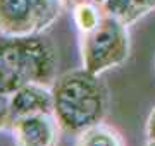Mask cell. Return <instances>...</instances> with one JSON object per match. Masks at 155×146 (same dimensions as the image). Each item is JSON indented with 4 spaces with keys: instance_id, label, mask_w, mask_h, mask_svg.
Masks as SVG:
<instances>
[{
    "instance_id": "cell-8",
    "label": "cell",
    "mask_w": 155,
    "mask_h": 146,
    "mask_svg": "<svg viewBox=\"0 0 155 146\" xmlns=\"http://www.w3.org/2000/svg\"><path fill=\"white\" fill-rule=\"evenodd\" d=\"M72 21L76 24L79 34H86L93 31L105 16L104 9L93 0H72L71 5Z\"/></svg>"
},
{
    "instance_id": "cell-5",
    "label": "cell",
    "mask_w": 155,
    "mask_h": 146,
    "mask_svg": "<svg viewBox=\"0 0 155 146\" xmlns=\"http://www.w3.org/2000/svg\"><path fill=\"white\" fill-rule=\"evenodd\" d=\"M43 33L33 0H0V34L24 36Z\"/></svg>"
},
{
    "instance_id": "cell-4",
    "label": "cell",
    "mask_w": 155,
    "mask_h": 146,
    "mask_svg": "<svg viewBox=\"0 0 155 146\" xmlns=\"http://www.w3.org/2000/svg\"><path fill=\"white\" fill-rule=\"evenodd\" d=\"M62 132L54 112L17 117L11 125L14 146H59Z\"/></svg>"
},
{
    "instance_id": "cell-9",
    "label": "cell",
    "mask_w": 155,
    "mask_h": 146,
    "mask_svg": "<svg viewBox=\"0 0 155 146\" xmlns=\"http://www.w3.org/2000/svg\"><path fill=\"white\" fill-rule=\"evenodd\" d=\"M12 108H11V95L0 91V131H11L12 125Z\"/></svg>"
},
{
    "instance_id": "cell-12",
    "label": "cell",
    "mask_w": 155,
    "mask_h": 146,
    "mask_svg": "<svg viewBox=\"0 0 155 146\" xmlns=\"http://www.w3.org/2000/svg\"><path fill=\"white\" fill-rule=\"evenodd\" d=\"M153 67H155V60H153Z\"/></svg>"
},
{
    "instance_id": "cell-11",
    "label": "cell",
    "mask_w": 155,
    "mask_h": 146,
    "mask_svg": "<svg viewBox=\"0 0 155 146\" xmlns=\"http://www.w3.org/2000/svg\"><path fill=\"white\" fill-rule=\"evenodd\" d=\"M145 146H155V141H152V139H147V143H145Z\"/></svg>"
},
{
    "instance_id": "cell-3",
    "label": "cell",
    "mask_w": 155,
    "mask_h": 146,
    "mask_svg": "<svg viewBox=\"0 0 155 146\" xmlns=\"http://www.w3.org/2000/svg\"><path fill=\"white\" fill-rule=\"evenodd\" d=\"M131 40L127 24L105 14L93 31L81 34V62L90 72L102 76L122 65L129 57Z\"/></svg>"
},
{
    "instance_id": "cell-7",
    "label": "cell",
    "mask_w": 155,
    "mask_h": 146,
    "mask_svg": "<svg viewBox=\"0 0 155 146\" xmlns=\"http://www.w3.org/2000/svg\"><path fill=\"white\" fill-rule=\"evenodd\" d=\"M74 146H126L119 131L105 122H98L81 131L76 136Z\"/></svg>"
},
{
    "instance_id": "cell-1",
    "label": "cell",
    "mask_w": 155,
    "mask_h": 146,
    "mask_svg": "<svg viewBox=\"0 0 155 146\" xmlns=\"http://www.w3.org/2000/svg\"><path fill=\"white\" fill-rule=\"evenodd\" d=\"M54 115L64 132L78 136L81 131L105 120L109 90L100 76L84 67L61 74L52 84Z\"/></svg>"
},
{
    "instance_id": "cell-10",
    "label": "cell",
    "mask_w": 155,
    "mask_h": 146,
    "mask_svg": "<svg viewBox=\"0 0 155 146\" xmlns=\"http://www.w3.org/2000/svg\"><path fill=\"white\" fill-rule=\"evenodd\" d=\"M145 134H147V139L155 141V107L148 113V119H147V124H145Z\"/></svg>"
},
{
    "instance_id": "cell-6",
    "label": "cell",
    "mask_w": 155,
    "mask_h": 146,
    "mask_svg": "<svg viewBox=\"0 0 155 146\" xmlns=\"http://www.w3.org/2000/svg\"><path fill=\"white\" fill-rule=\"evenodd\" d=\"M11 108L12 119L52 112L54 110L52 86H45L40 83H28L21 86L11 95Z\"/></svg>"
},
{
    "instance_id": "cell-2",
    "label": "cell",
    "mask_w": 155,
    "mask_h": 146,
    "mask_svg": "<svg viewBox=\"0 0 155 146\" xmlns=\"http://www.w3.org/2000/svg\"><path fill=\"white\" fill-rule=\"evenodd\" d=\"M57 69V48L43 33L0 34V91L12 95L28 83L52 86Z\"/></svg>"
}]
</instances>
